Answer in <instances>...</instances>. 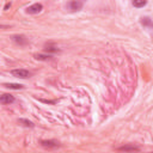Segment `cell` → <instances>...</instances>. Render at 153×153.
Returning <instances> with one entry per match:
<instances>
[{
    "instance_id": "1",
    "label": "cell",
    "mask_w": 153,
    "mask_h": 153,
    "mask_svg": "<svg viewBox=\"0 0 153 153\" xmlns=\"http://www.w3.org/2000/svg\"><path fill=\"white\" fill-rule=\"evenodd\" d=\"M11 74L16 78H19V79H26V78H30L31 73L26 69H22V68H18V69H13L11 71Z\"/></svg>"
},
{
    "instance_id": "2",
    "label": "cell",
    "mask_w": 153,
    "mask_h": 153,
    "mask_svg": "<svg viewBox=\"0 0 153 153\" xmlns=\"http://www.w3.org/2000/svg\"><path fill=\"white\" fill-rule=\"evenodd\" d=\"M67 8H68L71 12L80 11V10L82 8V1H81V0H71V1L67 4Z\"/></svg>"
},
{
    "instance_id": "3",
    "label": "cell",
    "mask_w": 153,
    "mask_h": 153,
    "mask_svg": "<svg viewBox=\"0 0 153 153\" xmlns=\"http://www.w3.org/2000/svg\"><path fill=\"white\" fill-rule=\"evenodd\" d=\"M42 10H43V5L36 2V4H33V5H31V6H29L26 8V13H29V14H36V13H39Z\"/></svg>"
},
{
    "instance_id": "4",
    "label": "cell",
    "mask_w": 153,
    "mask_h": 153,
    "mask_svg": "<svg viewBox=\"0 0 153 153\" xmlns=\"http://www.w3.org/2000/svg\"><path fill=\"white\" fill-rule=\"evenodd\" d=\"M41 145H42L44 148H48V149L57 148V147L60 146V143H59L56 140H42V141H41Z\"/></svg>"
},
{
    "instance_id": "5",
    "label": "cell",
    "mask_w": 153,
    "mask_h": 153,
    "mask_svg": "<svg viewBox=\"0 0 153 153\" xmlns=\"http://www.w3.org/2000/svg\"><path fill=\"white\" fill-rule=\"evenodd\" d=\"M0 102H1V104H11L14 102V97L8 93H2L0 96Z\"/></svg>"
},
{
    "instance_id": "6",
    "label": "cell",
    "mask_w": 153,
    "mask_h": 153,
    "mask_svg": "<svg viewBox=\"0 0 153 153\" xmlns=\"http://www.w3.org/2000/svg\"><path fill=\"white\" fill-rule=\"evenodd\" d=\"M116 149H117V151H121V152H134V151H140V148L136 147V146H134V145H124V146L117 147Z\"/></svg>"
},
{
    "instance_id": "7",
    "label": "cell",
    "mask_w": 153,
    "mask_h": 153,
    "mask_svg": "<svg viewBox=\"0 0 153 153\" xmlns=\"http://www.w3.org/2000/svg\"><path fill=\"white\" fill-rule=\"evenodd\" d=\"M12 39H13L17 44H19V45H25V44L27 43L26 37L23 36V35H14V36L12 37Z\"/></svg>"
},
{
    "instance_id": "8",
    "label": "cell",
    "mask_w": 153,
    "mask_h": 153,
    "mask_svg": "<svg viewBox=\"0 0 153 153\" xmlns=\"http://www.w3.org/2000/svg\"><path fill=\"white\" fill-rule=\"evenodd\" d=\"M4 86H5L6 88H10V90H22V88H23V85H20V84H16V82L4 84Z\"/></svg>"
},
{
    "instance_id": "9",
    "label": "cell",
    "mask_w": 153,
    "mask_h": 153,
    "mask_svg": "<svg viewBox=\"0 0 153 153\" xmlns=\"http://www.w3.org/2000/svg\"><path fill=\"white\" fill-rule=\"evenodd\" d=\"M35 59L36 60H39V61H48V60H51V55H47V54H36L35 55Z\"/></svg>"
},
{
    "instance_id": "10",
    "label": "cell",
    "mask_w": 153,
    "mask_h": 153,
    "mask_svg": "<svg viewBox=\"0 0 153 153\" xmlns=\"http://www.w3.org/2000/svg\"><path fill=\"white\" fill-rule=\"evenodd\" d=\"M18 122H19L20 124H23L24 127H27V128H32V127L35 126L33 122H31V121H29V120H25V118H19Z\"/></svg>"
},
{
    "instance_id": "11",
    "label": "cell",
    "mask_w": 153,
    "mask_h": 153,
    "mask_svg": "<svg viewBox=\"0 0 153 153\" xmlns=\"http://www.w3.org/2000/svg\"><path fill=\"white\" fill-rule=\"evenodd\" d=\"M146 0H133V5H134V7H137V8H140V7H143L145 5H146Z\"/></svg>"
},
{
    "instance_id": "12",
    "label": "cell",
    "mask_w": 153,
    "mask_h": 153,
    "mask_svg": "<svg viewBox=\"0 0 153 153\" xmlns=\"http://www.w3.org/2000/svg\"><path fill=\"white\" fill-rule=\"evenodd\" d=\"M141 24L143 26H148V27H153V22L149 19V18H142L141 20Z\"/></svg>"
},
{
    "instance_id": "13",
    "label": "cell",
    "mask_w": 153,
    "mask_h": 153,
    "mask_svg": "<svg viewBox=\"0 0 153 153\" xmlns=\"http://www.w3.org/2000/svg\"><path fill=\"white\" fill-rule=\"evenodd\" d=\"M45 51H49V53H57L59 49L56 47H53V45H47L45 47Z\"/></svg>"
},
{
    "instance_id": "14",
    "label": "cell",
    "mask_w": 153,
    "mask_h": 153,
    "mask_svg": "<svg viewBox=\"0 0 153 153\" xmlns=\"http://www.w3.org/2000/svg\"><path fill=\"white\" fill-rule=\"evenodd\" d=\"M10 6H11V4H6V5H5V10H8Z\"/></svg>"
}]
</instances>
